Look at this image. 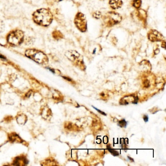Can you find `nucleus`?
Returning a JSON list of instances; mask_svg holds the SVG:
<instances>
[{
  "label": "nucleus",
  "mask_w": 166,
  "mask_h": 166,
  "mask_svg": "<svg viewBox=\"0 0 166 166\" xmlns=\"http://www.w3.org/2000/svg\"><path fill=\"white\" fill-rule=\"evenodd\" d=\"M141 3H142L141 0H134L133 1V5L134 7L138 9L141 7Z\"/></svg>",
  "instance_id": "nucleus-13"
},
{
  "label": "nucleus",
  "mask_w": 166,
  "mask_h": 166,
  "mask_svg": "<svg viewBox=\"0 0 166 166\" xmlns=\"http://www.w3.org/2000/svg\"><path fill=\"white\" fill-rule=\"evenodd\" d=\"M0 58H3V59H4V57H3L2 56H0Z\"/></svg>",
  "instance_id": "nucleus-24"
},
{
  "label": "nucleus",
  "mask_w": 166,
  "mask_h": 166,
  "mask_svg": "<svg viewBox=\"0 0 166 166\" xmlns=\"http://www.w3.org/2000/svg\"><path fill=\"white\" fill-rule=\"evenodd\" d=\"M34 21L39 25L47 27L50 24L53 20V15L48 10L41 8L37 10L33 14Z\"/></svg>",
  "instance_id": "nucleus-1"
},
{
  "label": "nucleus",
  "mask_w": 166,
  "mask_h": 166,
  "mask_svg": "<svg viewBox=\"0 0 166 166\" xmlns=\"http://www.w3.org/2000/svg\"><path fill=\"white\" fill-rule=\"evenodd\" d=\"M8 138L10 141L12 142H17V143H21L23 142V140L18 134L15 133H11L8 135Z\"/></svg>",
  "instance_id": "nucleus-9"
},
{
  "label": "nucleus",
  "mask_w": 166,
  "mask_h": 166,
  "mask_svg": "<svg viewBox=\"0 0 166 166\" xmlns=\"http://www.w3.org/2000/svg\"><path fill=\"white\" fill-rule=\"evenodd\" d=\"M122 17L119 14L114 12H109L104 17L103 21L108 27H112L120 23Z\"/></svg>",
  "instance_id": "nucleus-4"
},
{
  "label": "nucleus",
  "mask_w": 166,
  "mask_h": 166,
  "mask_svg": "<svg viewBox=\"0 0 166 166\" xmlns=\"http://www.w3.org/2000/svg\"><path fill=\"white\" fill-rule=\"evenodd\" d=\"M75 24L78 30L81 32H85L87 30V21L85 15L79 12L76 15Z\"/></svg>",
  "instance_id": "nucleus-5"
},
{
  "label": "nucleus",
  "mask_w": 166,
  "mask_h": 166,
  "mask_svg": "<svg viewBox=\"0 0 166 166\" xmlns=\"http://www.w3.org/2000/svg\"><path fill=\"white\" fill-rule=\"evenodd\" d=\"M24 39V33L21 31H14L11 32L7 37L8 43L12 45H20L23 43Z\"/></svg>",
  "instance_id": "nucleus-3"
},
{
  "label": "nucleus",
  "mask_w": 166,
  "mask_h": 166,
  "mask_svg": "<svg viewBox=\"0 0 166 166\" xmlns=\"http://www.w3.org/2000/svg\"><path fill=\"white\" fill-rule=\"evenodd\" d=\"M138 97H136L135 98V100H134V102H133V103L136 104L137 103H138Z\"/></svg>",
  "instance_id": "nucleus-19"
},
{
  "label": "nucleus",
  "mask_w": 166,
  "mask_h": 166,
  "mask_svg": "<svg viewBox=\"0 0 166 166\" xmlns=\"http://www.w3.org/2000/svg\"><path fill=\"white\" fill-rule=\"evenodd\" d=\"M55 1H61L62 0H55Z\"/></svg>",
  "instance_id": "nucleus-23"
},
{
  "label": "nucleus",
  "mask_w": 166,
  "mask_h": 166,
  "mask_svg": "<svg viewBox=\"0 0 166 166\" xmlns=\"http://www.w3.org/2000/svg\"><path fill=\"white\" fill-rule=\"evenodd\" d=\"M17 120L19 124H24L27 121V117L24 115H20L18 117Z\"/></svg>",
  "instance_id": "nucleus-11"
},
{
  "label": "nucleus",
  "mask_w": 166,
  "mask_h": 166,
  "mask_svg": "<svg viewBox=\"0 0 166 166\" xmlns=\"http://www.w3.org/2000/svg\"><path fill=\"white\" fill-rule=\"evenodd\" d=\"M50 114L51 111L50 109H48V108L45 106L43 108L42 110H41V114L43 118L45 120H47L49 116H50Z\"/></svg>",
  "instance_id": "nucleus-10"
},
{
  "label": "nucleus",
  "mask_w": 166,
  "mask_h": 166,
  "mask_svg": "<svg viewBox=\"0 0 166 166\" xmlns=\"http://www.w3.org/2000/svg\"><path fill=\"white\" fill-rule=\"evenodd\" d=\"M92 107H93L94 108L95 110H96L97 111V112H98V113H100L101 114H103V115H104V116H106V114H105L104 112H103V111H101L100 110H98V109H97V108H96V107H94L93 106H92Z\"/></svg>",
  "instance_id": "nucleus-17"
},
{
  "label": "nucleus",
  "mask_w": 166,
  "mask_h": 166,
  "mask_svg": "<svg viewBox=\"0 0 166 166\" xmlns=\"http://www.w3.org/2000/svg\"><path fill=\"white\" fill-rule=\"evenodd\" d=\"M109 4L113 10H117L122 7L123 2L121 0H109Z\"/></svg>",
  "instance_id": "nucleus-7"
},
{
  "label": "nucleus",
  "mask_w": 166,
  "mask_h": 166,
  "mask_svg": "<svg viewBox=\"0 0 166 166\" xmlns=\"http://www.w3.org/2000/svg\"><path fill=\"white\" fill-rule=\"evenodd\" d=\"M143 120L145 122H147L149 120V117H148L147 115H144L143 117Z\"/></svg>",
  "instance_id": "nucleus-18"
},
{
  "label": "nucleus",
  "mask_w": 166,
  "mask_h": 166,
  "mask_svg": "<svg viewBox=\"0 0 166 166\" xmlns=\"http://www.w3.org/2000/svg\"><path fill=\"white\" fill-rule=\"evenodd\" d=\"M4 30V24L3 21H0V33L3 32Z\"/></svg>",
  "instance_id": "nucleus-16"
},
{
  "label": "nucleus",
  "mask_w": 166,
  "mask_h": 166,
  "mask_svg": "<svg viewBox=\"0 0 166 166\" xmlns=\"http://www.w3.org/2000/svg\"><path fill=\"white\" fill-rule=\"evenodd\" d=\"M145 81L146 82V83H144V84H145V87H147V85H149V86H150V84H149V81H148V80H146V81Z\"/></svg>",
  "instance_id": "nucleus-21"
},
{
  "label": "nucleus",
  "mask_w": 166,
  "mask_h": 166,
  "mask_svg": "<svg viewBox=\"0 0 166 166\" xmlns=\"http://www.w3.org/2000/svg\"><path fill=\"white\" fill-rule=\"evenodd\" d=\"M128 158H129V159H130V160H131V161H132V162H134V159H133V158H131V157H130L128 156Z\"/></svg>",
  "instance_id": "nucleus-22"
},
{
  "label": "nucleus",
  "mask_w": 166,
  "mask_h": 166,
  "mask_svg": "<svg viewBox=\"0 0 166 166\" xmlns=\"http://www.w3.org/2000/svg\"><path fill=\"white\" fill-rule=\"evenodd\" d=\"M148 38L151 41H160L163 40V36L160 33L155 30H152L149 31L148 33Z\"/></svg>",
  "instance_id": "nucleus-6"
},
{
  "label": "nucleus",
  "mask_w": 166,
  "mask_h": 166,
  "mask_svg": "<svg viewBox=\"0 0 166 166\" xmlns=\"http://www.w3.org/2000/svg\"><path fill=\"white\" fill-rule=\"evenodd\" d=\"M28 163V161L24 157H18L15 159L14 161L13 165L17 166H24L26 165Z\"/></svg>",
  "instance_id": "nucleus-8"
},
{
  "label": "nucleus",
  "mask_w": 166,
  "mask_h": 166,
  "mask_svg": "<svg viewBox=\"0 0 166 166\" xmlns=\"http://www.w3.org/2000/svg\"><path fill=\"white\" fill-rule=\"evenodd\" d=\"M63 77V78H64V79H65V80H67L68 81H72V80H71V78H68V77Z\"/></svg>",
  "instance_id": "nucleus-20"
},
{
  "label": "nucleus",
  "mask_w": 166,
  "mask_h": 166,
  "mask_svg": "<svg viewBox=\"0 0 166 166\" xmlns=\"http://www.w3.org/2000/svg\"><path fill=\"white\" fill-rule=\"evenodd\" d=\"M107 148L108 150H109V151L110 152L113 156H119V153L117 151L115 150L114 149H113L111 148L110 146V145H107Z\"/></svg>",
  "instance_id": "nucleus-12"
},
{
  "label": "nucleus",
  "mask_w": 166,
  "mask_h": 166,
  "mask_svg": "<svg viewBox=\"0 0 166 166\" xmlns=\"http://www.w3.org/2000/svg\"><path fill=\"white\" fill-rule=\"evenodd\" d=\"M118 125L121 128H126L127 125V122L124 119H123L118 122Z\"/></svg>",
  "instance_id": "nucleus-14"
},
{
  "label": "nucleus",
  "mask_w": 166,
  "mask_h": 166,
  "mask_svg": "<svg viewBox=\"0 0 166 166\" xmlns=\"http://www.w3.org/2000/svg\"><path fill=\"white\" fill-rule=\"evenodd\" d=\"M25 55L38 63L45 65L48 63L46 55L43 52L36 49H28L25 52Z\"/></svg>",
  "instance_id": "nucleus-2"
},
{
  "label": "nucleus",
  "mask_w": 166,
  "mask_h": 166,
  "mask_svg": "<svg viewBox=\"0 0 166 166\" xmlns=\"http://www.w3.org/2000/svg\"><path fill=\"white\" fill-rule=\"evenodd\" d=\"M93 17L95 18L96 19H100V18L101 17V13L100 12L97 11V12H95L93 13Z\"/></svg>",
  "instance_id": "nucleus-15"
}]
</instances>
